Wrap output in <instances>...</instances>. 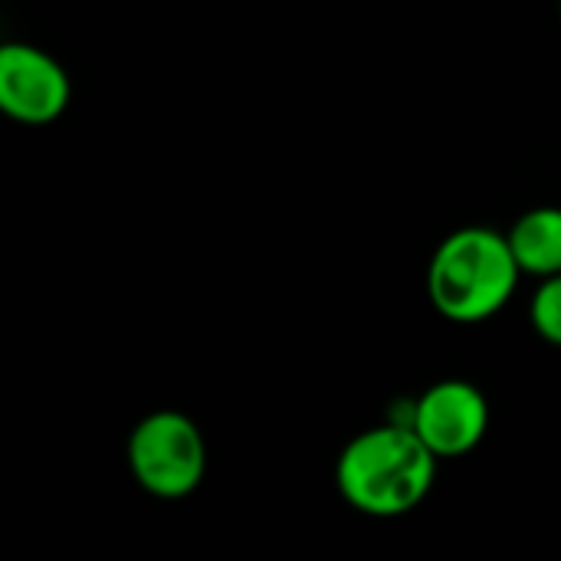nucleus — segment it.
Masks as SVG:
<instances>
[{"mask_svg": "<svg viewBox=\"0 0 561 561\" xmlns=\"http://www.w3.org/2000/svg\"><path fill=\"white\" fill-rule=\"evenodd\" d=\"M440 457L404 421L362 431L335 463L342 500L362 516L398 519L414 513L434 490Z\"/></svg>", "mask_w": 561, "mask_h": 561, "instance_id": "nucleus-1", "label": "nucleus"}, {"mask_svg": "<svg viewBox=\"0 0 561 561\" xmlns=\"http://www.w3.org/2000/svg\"><path fill=\"white\" fill-rule=\"evenodd\" d=\"M519 263L510 237L493 227H460L440 240L427 266L434 309L460 325H477L503 312L519 286Z\"/></svg>", "mask_w": 561, "mask_h": 561, "instance_id": "nucleus-2", "label": "nucleus"}, {"mask_svg": "<svg viewBox=\"0 0 561 561\" xmlns=\"http://www.w3.org/2000/svg\"><path fill=\"white\" fill-rule=\"evenodd\" d=\"M128 470L158 500H184L207 477V444L201 427L181 411H154L128 437Z\"/></svg>", "mask_w": 561, "mask_h": 561, "instance_id": "nucleus-3", "label": "nucleus"}, {"mask_svg": "<svg viewBox=\"0 0 561 561\" xmlns=\"http://www.w3.org/2000/svg\"><path fill=\"white\" fill-rule=\"evenodd\" d=\"M411 427L440 460H457L483 444L490 431V404L477 385L447 378L411 401Z\"/></svg>", "mask_w": 561, "mask_h": 561, "instance_id": "nucleus-4", "label": "nucleus"}, {"mask_svg": "<svg viewBox=\"0 0 561 561\" xmlns=\"http://www.w3.org/2000/svg\"><path fill=\"white\" fill-rule=\"evenodd\" d=\"M72 85L56 56L30 43L0 46V112L20 125H49L69 105Z\"/></svg>", "mask_w": 561, "mask_h": 561, "instance_id": "nucleus-5", "label": "nucleus"}, {"mask_svg": "<svg viewBox=\"0 0 561 561\" xmlns=\"http://www.w3.org/2000/svg\"><path fill=\"white\" fill-rule=\"evenodd\" d=\"M523 276L549 279L561 273V207H536L506 233Z\"/></svg>", "mask_w": 561, "mask_h": 561, "instance_id": "nucleus-6", "label": "nucleus"}, {"mask_svg": "<svg viewBox=\"0 0 561 561\" xmlns=\"http://www.w3.org/2000/svg\"><path fill=\"white\" fill-rule=\"evenodd\" d=\"M529 316H533L536 332L549 345H559L561 348V273L549 276V279H539V289L533 296Z\"/></svg>", "mask_w": 561, "mask_h": 561, "instance_id": "nucleus-7", "label": "nucleus"}, {"mask_svg": "<svg viewBox=\"0 0 561 561\" xmlns=\"http://www.w3.org/2000/svg\"><path fill=\"white\" fill-rule=\"evenodd\" d=\"M559 16H561V3H559Z\"/></svg>", "mask_w": 561, "mask_h": 561, "instance_id": "nucleus-8", "label": "nucleus"}]
</instances>
